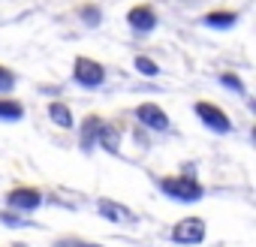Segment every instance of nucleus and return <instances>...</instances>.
<instances>
[{"mask_svg":"<svg viewBox=\"0 0 256 247\" xmlns=\"http://www.w3.org/2000/svg\"><path fill=\"white\" fill-rule=\"evenodd\" d=\"M136 120L145 124L148 130H157V133H166V130H169V118H166V112H163L160 106H154V102H142V106L136 108Z\"/></svg>","mask_w":256,"mask_h":247,"instance_id":"nucleus-6","label":"nucleus"},{"mask_svg":"<svg viewBox=\"0 0 256 247\" xmlns=\"http://www.w3.org/2000/svg\"><path fill=\"white\" fill-rule=\"evenodd\" d=\"M133 66H136V70H139L142 76H157V72H160V66H157V64H154L151 58H145V54H139V58L133 60Z\"/></svg>","mask_w":256,"mask_h":247,"instance_id":"nucleus-15","label":"nucleus"},{"mask_svg":"<svg viewBox=\"0 0 256 247\" xmlns=\"http://www.w3.org/2000/svg\"><path fill=\"white\" fill-rule=\"evenodd\" d=\"M48 118L58 124V127H64V130L72 127V112H70L64 102H52V106H48Z\"/></svg>","mask_w":256,"mask_h":247,"instance_id":"nucleus-12","label":"nucleus"},{"mask_svg":"<svg viewBox=\"0 0 256 247\" xmlns=\"http://www.w3.org/2000/svg\"><path fill=\"white\" fill-rule=\"evenodd\" d=\"M202 24L214 28V30H229L238 24V16L235 12H208V16H202Z\"/></svg>","mask_w":256,"mask_h":247,"instance_id":"nucleus-10","label":"nucleus"},{"mask_svg":"<svg viewBox=\"0 0 256 247\" xmlns=\"http://www.w3.org/2000/svg\"><path fill=\"white\" fill-rule=\"evenodd\" d=\"M100 214L106 217V220H112V223H136L139 217L130 211V208H124L120 202H112V199H100Z\"/></svg>","mask_w":256,"mask_h":247,"instance_id":"nucleus-8","label":"nucleus"},{"mask_svg":"<svg viewBox=\"0 0 256 247\" xmlns=\"http://www.w3.org/2000/svg\"><path fill=\"white\" fill-rule=\"evenodd\" d=\"M160 193H166L172 202H199L205 196V187L196 178H160Z\"/></svg>","mask_w":256,"mask_h":247,"instance_id":"nucleus-1","label":"nucleus"},{"mask_svg":"<svg viewBox=\"0 0 256 247\" xmlns=\"http://www.w3.org/2000/svg\"><path fill=\"white\" fill-rule=\"evenodd\" d=\"M42 202H46V199H42V193H40L36 187H16V190L6 193V205H10L16 214H30V211H36Z\"/></svg>","mask_w":256,"mask_h":247,"instance_id":"nucleus-4","label":"nucleus"},{"mask_svg":"<svg viewBox=\"0 0 256 247\" xmlns=\"http://www.w3.org/2000/svg\"><path fill=\"white\" fill-rule=\"evenodd\" d=\"M220 84H223L226 90H232V94H244V82H241L238 76H232V72H223V76H220Z\"/></svg>","mask_w":256,"mask_h":247,"instance_id":"nucleus-16","label":"nucleus"},{"mask_svg":"<svg viewBox=\"0 0 256 247\" xmlns=\"http://www.w3.org/2000/svg\"><path fill=\"white\" fill-rule=\"evenodd\" d=\"M175 244H202L205 241V220L202 217H184L172 226Z\"/></svg>","mask_w":256,"mask_h":247,"instance_id":"nucleus-5","label":"nucleus"},{"mask_svg":"<svg viewBox=\"0 0 256 247\" xmlns=\"http://www.w3.org/2000/svg\"><path fill=\"white\" fill-rule=\"evenodd\" d=\"M16 88V72L6 70V66H0V94H10Z\"/></svg>","mask_w":256,"mask_h":247,"instance_id":"nucleus-18","label":"nucleus"},{"mask_svg":"<svg viewBox=\"0 0 256 247\" xmlns=\"http://www.w3.org/2000/svg\"><path fill=\"white\" fill-rule=\"evenodd\" d=\"M100 130H102V120H100V118H88V120L82 124V139H78V148H82L84 154H90V151L96 148Z\"/></svg>","mask_w":256,"mask_h":247,"instance_id":"nucleus-9","label":"nucleus"},{"mask_svg":"<svg viewBox=\"0 0 256 247\" xmlns=\"http://www.w3.org/2000/svg\"><path fill=\"white\" fill-rule=\"evenodd\" d=\"M82 22H84V24H90V28H96V24L102 22L100 6H84V10H82Z\"/></svg>","mask_w":256,"mask_h":247,"instance_id":"nucleus-19","label":"nucleus"},{"mask_svg":"<svg viewBox=\"0 0 256 247\" xmlns=\"http://www.w3.org/2000/svg\"><path fill=\"white\" fill-rule=\"evenodd\" d=\"M126 22H130V28H133L136 34H151V30L157 28V12H154L151 6H136V10H130Z\"/></svg>","mask_w":256,"mask_h":247,"instance_id":"nucleus-7","label":"nucleus"},{"mask_svg":"<svg viewBox=\"0 0 256 247\" xmlns=\"http://www.w3.org/2000/svg\"><path fill=\"white\" fill-rule=\"evenodd\" d=\"M108 154H120V133L114 127H108V124H102V130H100V139H96Z\"/></svg>","mask_w":256,"mask_h":247,"instance_id":"nucleus-11","label":"nucleus"},{"mask_svg":"<svg viewBox=\"0 0 256 247\" xmlns=\"http://www.w3.org/2000/svg\"><path fill=\"white\" fill-rule=\"evenodd\" d=\"M193 108H196V118L205 124L211 133H217V136L232 133V120H229V114H226L223 108H217L214 102H196Z\"/></svg>","mask_w":256,"mask_h":247,"instance_id":"nucleus-2","label":"nucleus"},{"mask_svg":"<svg viewBox=\"0 0 256 247\" xmlns=\"http://www.w3.org/2000/svg\"><path fill=\"white\" fill-rule=\"evenodd\" d=\"M72 78H76V84L94 90V88H100L106 82V70H102V64H96L90 58H78L76 66H72Z\"/></svg>","mask_w":256,"mask_h":247,"instance_id":"nucleus-3","label":"nucleus"},{"mask_svg":"<svg viewBox=\"0 0 256 247\" xmlns=\"http://www.w3.org/2000/svg\"><path fill=\"white\" fill-rule=\"evenodd\" d=\"M16 247H28V244H16Z\"/></svg>","mask_w":256,"mask_h":247,"instance_id":"nucleus-20","label":"nucleus"},{"mask_svg":"<svg viewBox=\"0 0 256 247\" xmlns=\"http://www.w3.org/2000/svg\"><path fill=\"white\" fill-rule=\"evenodd\" d=\"M52 247H102L96 241H84V238H58Z\"/></svg>","mask_w":256,"mask_h":247,"instance_id":"nucleus-17","label":"nucleus"},{"mask_svg":"<svg viewBox=\"0 0 256 247\" xmlns=\"http://www.w3.org/2000/svg\"><path fill=\"white\" fill-rule=\"evenodd\" d=\"M24 106L18 100H0V120H22Z\"/></svg>","mask_w":256,"mask_h":247,"instance_id":"nucleus-13","label":"nucleus"},{"mask_svg":"<svg viewBox=\"0 0 256 247\" xmlns=\"http://www.w3.org/2000/svg\"><path fill=\"white\" fill-rule=\"evenodd\" d=\"M0 223H4V226H12V229H28V226H34L30 220H24V217L16 214V211H0Z\"/></svg>","mask_w":256,"mask_h":247,"instance_id":"nucleus-14","label":"nucleus"}]
</instances>
